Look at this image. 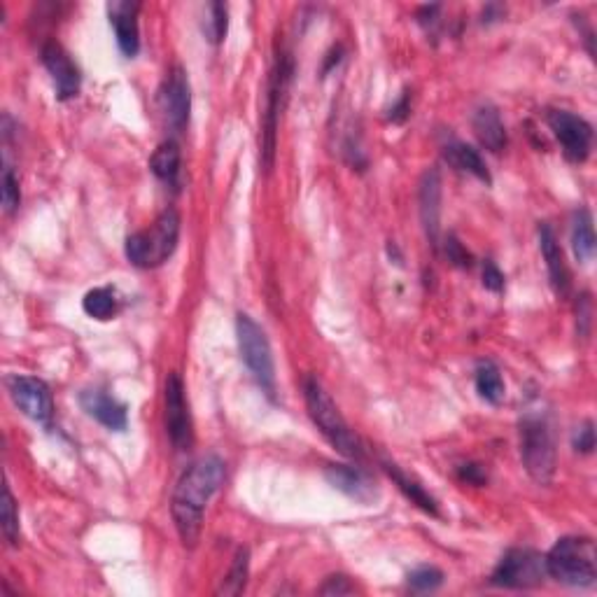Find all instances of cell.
<instances>
[{
  "instance_id": "obj_1",
  "label": "cell",
  "mask_w": 597,
  "mask_h": 597,
  "mask_svg": "<svg viewBox=\"0 0 597 597\" xmlns=\"http://www.w3.org/2000/svg\"><path fill=\"white\" fill-rule=\"evenodd\" d=\"M224 479H227V469L217 455H206V458L192 462L180 476L178 486L173 490L171 514L180 542L187 549H194L199 544L203 514H206L208 502L222 488Z\"/></svg>"
},
{
  "instance_id": "obj_2",
  "label": "cell",
  "mask_w": 597,
  "mask_h": 597,
  "mask_svg": "<svg viewBox=\"0 0 597 597\" xmlns=\"http://www.w3.org/2000/svg\"><path fill=\"white\" fill-rule=\"evenodd\" d=\"M304 399H306L308 416H311L322 437H325L341 455H346V458L364 460L362 441L357 439V434L353 430H350L346 418L341 416V411L336 409L334 399L329 397V392L325 390V385H322L315 376L304 378Z\"/></svg>"
},
{
  "instance_id": "obj_3",
  "label": "cell",
  "mask_w": 597,
  "mask_h": 597,
  "mask_svg": "<svg viewBox=\"0 0 597 597\" xmlns=\"http://www.w3.org/2000/svg\"><path fill=\"white\" fill-rule=\"evenodd\" d=\"M518 432H521V458L525 469L539 486H549L558 462L556 437H553L549 413L542 409L525 411Z\"/></svg>"
},
{
  "instance_id": "obj_4",
  "label": "cell",
  "mask_w": 597,
  "mask_h": 597,
  "mask_svg": "<svg viewBox=\"0 0 597 597\" xmlns=\"http://www.w3.org/2000/svg\"><path fill=\"white\" fill-rule=\"evenodd\" d=\"M546 572L558 584L591 588L597 579V551L591 537H563L546 553Z\"/></svg>"
},
{
  "instance_id": "obj_5",
  "label": "cell",
  "mask_w": 597,
  "mask_h": 597,
  "mask_svg": "<svg viewBox=\"0 0 597 597\" xmlns=\"http://www.w3.org/2000/svg\"><path fill=\"white\" fill-rule=\"evenodd\" d=\"M180 241V215L166 208L150 229L126 238V259L138 269H154L171 259Z\"/></svg>"
},
{
  "instance_id": "obj_6",
  "label": "cell",
  "mask_w": 597,
  "mask_h": 597,
  "mask_svg": "<svg viewBox=\"0 0 597 597\" xmlns=\"http://www.w3.org/2000/svg\"><path fill=\"white\" fill-rule=\"evenodd\" d=\"M236 336L245 367H248L259 388H262L266 395H273V392H276V364H273L271 343L266 339V332L248 313H238Z\"/></svg>"
},
{
  "instance_id": "obj_7",
  "label": "cell",
  "mask_w": 597,
  "mask_h": 597,
  "mask_svg": "<svg viewBox=\"0 0 597 597\" xmlns=\"http://www.w3.org/2000/svg\"><path fill=\"white\" fill-rule=\"evenodd\" d=\"M546 577H549V572H546V558L542 553L532 549H511L497 563L490 581L500 588L528 591V588L542 586Z\"/></svg>"
},
{
  "instance_id": "obj_8",
  "label": "cell",
  "mask_w": 597,
  "mask_h": 597,
  "mask_svg": "<svg viewBox=\"0 0 597 597\" xmlns=\"http://www.w3.org/2000/svg\"><path fill=\"white\" fill-rule=\"evenodd\" d=\"M292 66L287 56H278L276 66L271 70L269 80V96H266V110L262 122V166L269 171L273 166V154H276V133H278V119L283 110V98L287 94V82H290Z\"/></svg>"
},
{
  "instance_id": "obj_9",
  "label": "cell",
  "mask_w": 597,
  "mask_h": 597,
  "mask_svg": "<svg viewBox=\"0 0 597 597\" xmlns=\"http://www.w3.org/2000/svg\"><path fill=\"white\" fill-rule=\"evenodd\" d=\"M166 434L171 439L175 451L185 453L194 446V425L192 413H189L185 383L180 374H168L166 378Z\"/></svg>"
},
{
  "instance_id": "obj_10",
  "label": "cell",
  "mask_w": 597,
  "mask_h": 597,
  "mask_svg": "<svg viewBox=\"0 0 597 597\" xmlns=\"http://www.w3.org/2000/svg\"><path fill=\"white\" fill-rule=\"evenodd\" d=\"M546 122L563 147L565 157L572 164H584L593 147V126L570 110H551L546 115Z\"/></svg>"
},
{
  "instance_id": "obj_11",
  "label": "cell",
  "mask_w": 597,
  "mask_h": 597,
  "mask_svg": "<svg viewBox=\"0 0 597 597\" xmlns=\"http://www.w3.org/2000/svg\"><path fill=\"white\" fill-rule=\"evenodd\" d=\"M7 392L26 418L40 425H49L54 416V402L45 381L35 376H10L7 378Z\"/></svg>"
},
{
  "instance_id": "obj_12",
  "label": "cell",
  "mask_w": 597,
  "mask_h": 597,
  "mask_svg": "<svg viewBox=\"0 0 597 597\" xmlns=\"http://www.w3.org/2000/svg\"><path fill=\"white\" fill-rule=\"evenodd\" d=\"M159 105L171 131L182 133L187 129L189 110H192V94H189L187 73L180 66H173L171 73L166 75L164 84H161Z\"/></svg>"
},
{
  "instance_id": "obj_13",
  "label": "cell",
  "mask_w": 597,
  "mask_h": 597,
  "mask_svg": "<svg viewBox=\"0 0 597 597\" xmlns=\"http://www.w3.org/2000/svg\"><path fill=\"white\" fill-rule=\"evenodd\" d=\"M42 63L49 70L54 80V89H56V98L59 101H70L80 94V84H82V75L77 63L70 59V54L63 49L56 40H49L42 45Z\"/></svg>"
},
{
  "instance_id": "obj_14",
  "label": "cell",
  "mask_w": 597,
  "mask_h": 597,
  "mask_svg": "<svg viewBox=\"0 0 597 597\" xmlns=\"http://www.w3.org/2000/svg\"><path fill=\"white\" fill-rule=\"evenodd\" d=\"M138 12L140 3H131V0H112V3H108V17L112 28H115L117 47L129 59H133L140 49Z\"/></svg>"
},
{
  "instance_id": "obj_15",
  "label": "cell",
  "mask_w": 597,
  "mask_h": 597,
  "mask_svg": "<svg viewBox=\"0 0 597 597\" xmlns=\"http://www.w3.org/2000/svg\"><path fill=\"white\" fill-rule=\"evenodd\" d=\"M325 479L329 481V486L360 504H369L378 497L374 479H371V476L360 467L329 465L325 472Z\"/></svg>"
},
{
  "instance_id": "obj_16",
  "label": "cell",
  "mask_w": 597,
  "mask_h": 597,
  "mask_svg": "<svg viewBox=\"0 0 597 597\" xmlns=\"http://www.w3.org/2000/svg\"><path fill=\"white\" fill-rule=\"evenodd\" d=\"M80 406L87 416L108 427L110 432H124L129 425L126 406L103 390H84L80 395Z\"/></svg>"
},
{
  "instance_id": "obj_17",
  "label": "cell",
  "mask_w": 597,
  "mask_h": 597,
  "mask_svg": "<svg viewBox=\"0 0 597 597\" xmlns=\"http://www.w3.org/2000/svg\"><path fill=\"white\" fill-rule=\"evenodd\" d=\"M539 248H542V257L546 262V269H549L551 287L556 290L558 297H567L570 294V269L565 264L563 248H560L556 234L549 224H542L539 227Z\"/></svg>"
},
{
  "instance_id": "obj_18",
  "label": "cell",
  "mask_w": 597,
  "mask_h": 597,
  "mask_svg": "<svg viewBox=\"0 0 597 597\" xmlns=\"http://www.w3.org/2000/svg\"><path fill=\"white\" fill-rule=\"evenodd\" d=\"M420 217L434 248L439 245V217H441V178L437 168L427 171L420 182Z\"/></svg>"
},
{
  "instance_id": "obj_19",
  "label": "cell",
  "mask_w": 597,
  "mask_h": 597,
  "mask_svg": "<svg viewBox=\"0 0 597 597\" xmlns=\"http://www.w3.org/2000/svg\"><path fill=\"white\" fill-rule=\"evenodd\" d=\"M472 126L479 143L490 152H502L507 147V129H504V122L497 112L495 105H481L479 110L474 112Z\"/></svg>"
},
{
  "instance_id": "obj_20",
  "label": "cell",
  "mask_w": 597,
  "mask_h": 597,
  "mask_svg": "<svg viewBox=\"0 0 597 597\" xmlns=\"http://www.w3.org/2000/svg\"><path fill=\"white\" fill-rule=\"evenodd\" d=\"M444 159L453 168H458V171H465V173H472L474 178H479L481 182H486V185H490V182H493V178H490V171H488L486 161H483L479 150H474L472 145L460 143V140H453V143H448L444 147Z\"/></svg>"
},
{
  "instance_id": "obj_21",
  "label": "cell",
  "mask_w": 597,
  "mask_h": 597,
  "mask_svg": "<svg viewBox=\"0 0 597 597\" xmlns=\"http://www.w3.org/2000/svg\"><path fill=\"white\" fill-rule=\"evenodd\" d=\"M572 250L579 264L593 262L595 257V229L593 215L588 208H579L572 220Z\"/></svg>"
},
{
  "instance_id": "obj_22",
  "label": "cell",
  "mask_w": 597,
  "mask_h": 597,
  "mask_svg": "<svg viewBox=\"0 0 597 597\" xmlns=\"http://www.w3.org/2000/svg\"><path fill=\"white\" fill-rule=\"evenodd\" d=\"M383 469H385V472H388L390 479L397 483V488L402 490L406 500H411V504H416V507L423 509L425 514L439 516L437 500H434V497L430 493H427V490L423 486H420L418 481L409 479V476H406L397 465H392V462H383Z\"/></svg>"
},
{
  "instance_id": "obj_23",
  "label": "cell",
  "mask_w": 597,
  "mask_h": 597,
  "mask_svg": "<svg viewBox=\"0 0 597 597\" xmlns=\"http://www.w3.org/2000/svg\"><path fill=\"white\" fill-rule=\"evenodd\" d=\"M476 392H479L481 399H486L488 404H500L504 395H507V388H504L502 371L497 369L495 362L483 360L476 364Z\"/></svg>"
},
{
  "instance_id": "obj_24",
  "label": "cell",
  "mask_w": 597,
  "mask_h": 597,
  "mask_svg": "<svg viewBox=\"0 0 597 597\" xmlns=\"http://www.w3.org/2000/svg\"><path fill=\"white\" fill-rule=\"evenodd\" d=\"M150 168L161 182L175 185V180H178V175H180V147H178V143H175V140H166V143H161L152 154Z\"/></svg>"
},
{
  "instance_id": "obj_25",
  "label": "cell",
  "mask_w": 597,
  "mask_h": 597,
  "mask_svg": "<svg viewBox=\"0 0 597 597\" xmlns=\"http://www.w3.org/2000/svg\"><path fill=\"white\" fill-rule=\"evenodd\" d=\"M82 308H84V313L94 320L105 322V320L115 318L117 315L115 290H110V287H94V290H89L87 294H84Z\"/></svg>"
},
{
  "instance_id": "obj_26",
  "label": "cell",
  "mask_w": 597,
  "mask_h": 597,
  "mask_svg": "<svg viewBox=\"0 0 597 597\" xmlns=\"http://www.w3.org/2000/svg\"><path fill=\"white\" fill-rule=\"evenodd\" d=\"M250 574V551L238 549L234 563H231V570L227 577H224L220 586V595H241L245 591V584H248Z\"/></svg>"
},
{
  "instance_id": "obj_27",
  "label": "cell",
  "mask_w": 597,
  "mask_h": 597,
  "mask_svg": "<svg viewBox=\"0 0 597 597\" xmlns=\"http://www.w3.org/2000/svg\"><path fill=\"white\" fill-rule=\"evenodd\" d=\"M441 584H444V572L439 567L423 565L409 574V586L416 593H434Z\"/></svg>"
},
{
  "instance_id": "obj_28",
  "label": "cell",
  "mask_w": 597,
  "mask_h": 597,
  "mask_svg": "<svg viewBox=\"0 0 597 597\" xmlns=\"http://www.w3.org/2000/svg\"><path fill=\"white\" fill-rule=\"evenodd\" d=\"M3 535L12 546L19 544V514H17V502L10 493V488L5 486L3 490Z\"/></svg>"
},
{
  "instance_id": "obj_29",
  "label": "cell",
  "mask_w": 597,
  "mask_h": 597,
  "mask_svg": "<svg viewBox=\"0 0 597 597\" xmlns=\"http://www.w3.org/2000/svg\"><path fill=\"white\" fill-rule=\"evenodd\" d=\"M227 26H229V10L224 3H213L210 5V19L206 26V35L210 42H222L224 35H227Z\"/></svg>"
},
{
  "instance_id": "obj_30",
  "label": "cell",
  "mask_w": 597,
  "mask_h": 597,
  "mask_svg": "<svg viewBox=\"0 0 597 597\" xmlns=\"http://www.w3.org/2000/svg\"><path fill=\"white\" fill-rule=\"evenodd\" d=\"M21 192H19V180L10 166H5L3 171V206L7 213H14L19 208Z\"/></svg>"
},
{
  "instance_id": "obj_31",
  "label": "cell",
  "mask_w": 597,
  "mask_h": 597,
  "mask_svg": "<svg viewBox=\"0 0 597 597\" xmlns=\"http://www.w3.org/2000/svg\"><path fill=\"white\" fill-rule=\"evenodd\" d=\"M446 257H448V262L460 266V269H467V266H472V255H469V252L462 248V243L455 236L446 238Z\"/></svg>"
},
{
  "instance_id": "obj_32",
  "label": "cell",
  "mask_w": 597,
  "mask_h": 597,
  "mask_svg": "<svg viewBox=\"0 0 597 597\" xmlns=\"http://www.w3.org/2000/svg\"><path fill=\"white\" fill-rule=\"evenodd\" d=\"M572 446H574V451H579V453H593V448H595V430H593V423L591 420H588V423H584L579 427L577 432H574V437H572Z\"/></svg>"
},
{
  "instance_id": "obj_33",
  "label": "cell",
  "mask_w": 597,
  "mask_h": 597,
  "mask_svg": "<svg viewBox=\"0 0 597 597\" xmlns=\"http://www.w3.org/2000/svg\"><path fill=\"white\" fill-rule=\"evenodd\" d=\"M350 593H355V586L350 584V579L343 577V574L329 577L325 581V586L320 588V595H350Z\"/></svg>"
},
{
  "instance_id": "obj_34",
  "label": "cell",
  "mask_w": 597,
  "mask_h": 597,
  "mask_svg": "<svg viewBox=\"0 0 597 597\" xmlns=\"http://www.w3.org/2000/svg\"><path fill=\"white\" fill-rule=\"evenodd\" d=\"M483 287H486V290H490V292H502L504 290V276L493 262H486V266H483Z\"/></svg>"
},
{
  "instance_id": "obj_35",
  "label": "cell",
  "mask_w": 597,
  "mask_h": 597,
  "mask_svg": "<svg viewBox=\"0 0 597 597\" xmlns=\"http://www.w3.org/2000/svg\"><path fill=\"white\" fill-rule=\"evenodd\" d=\"M460 479L472 483V486H483V483H486V474H483V469L479 465H462Z\"/></svg>"
},
{
  "instance_id": "obj_36",
  "label": "cell",
  "mask_w": 597,
  "mask_h": 597,
  "mask_svg": "<svg viewBox=\"0 0 597 597\" xmlns=\"http://www.w3.org/2000/svg\"><path fill=\"white\" fill-rule=\"evenodd\" d=\"M409 112H411V105H409V94H404L402 98H399V101L395 103V108L390 110V119L395 124H402L406 117H409Z\"/></svg>"
}]
</instances>
